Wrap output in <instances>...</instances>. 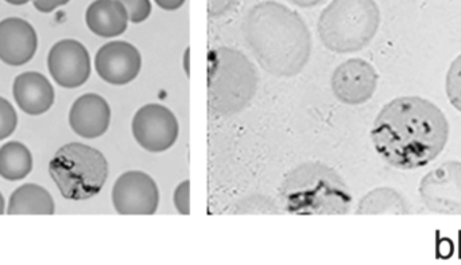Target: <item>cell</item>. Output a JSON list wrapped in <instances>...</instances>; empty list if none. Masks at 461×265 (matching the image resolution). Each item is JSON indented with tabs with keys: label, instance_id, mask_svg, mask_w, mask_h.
Here are the masks:
<instances>
[{
	"label": "cell",
	"instance_id": "21",
	"mask_svg": "<svg viewBox=\"0 0 461 265\" xmlns=\"http://www.w3.org/2000/svg\"><path fill=\"white\" fill-rule=\"evenodd\" d=\"M18 126V115L10 102L0 97V140L7 139Z\"/></svg>",
	"mask_w": 461,
	"mask_h": 265
},
{
	"label": "cell",
	"instance_id": "13",
	"mask_svg": "<svg viewBox=\"0 0 461 265\" xmlns=\"http://www.w3.org/2000/svg\"><path fill=\"white\" fill-rule=\"evenodd\" d=\"M34 27L21 18L0 22V59L10 66H22L32 61L37 51Z\"/></svg>",
	"mask_w": 461,
	"mask_h": 265
},
{
	"label": "cell",
	"instance_id": "2",
	"mask_svg": "<svg viewBox=\"0 0 461 265\" xmlns=\"http://www.w3.org/2000/svg\"><path fill=\"white\" fill-rule=\"evenodd\" d=\"M243 32L260 66L276 77H294L308 64L311 31L297 13L279 3L254 5L244 19Z\"/></svg>",
	"mask_w": 461,
	"mask_h": 265
},
{
	"label": "cell",
	"instance_id": "27",
	"mask_svg": "<svg viewBox=\"0 0 461 265\" xmlns=\"http://www.w3.org/2000/svg\"><path fill=\"white\" fill-rule=\"evenodd\" d=\"M293 4L298 5V7H314V5L321 4L324 0H289Z\"/></svg>",
	"mask_w": 461,
	"mask_h": 265
},
{
	"label": "cell",
	"instance_id": "28",
	"mask_svg": "<svg viewBox=\"0 0 461 265\" xmlns=\"http://www.w3.org/2000/svg\"><path fill=\"white\" fill-rule=\"evenodd\" d=\"M5 2L10 3V4L14 5H22L26 4V3H29L30 0H5Z\"/></svg>",
	"mask_w": 461,
	"mask_h": 265
},
{
	"label": "cell",
	"instance_id": "9",
	"mask_svg": "<svg viewBox=\"0 0 461 265\" xmlns=\"http://www.w3.org/2000/svg\"><path fill=\"white\" fill-rule=\"evenodd\" d=\"M113 204L119 215H154L159 204L158 186L146 172H124L113 185Z\"/></svg>",
	"mask_w": 461,
	"mask_h": 265
},
{
	"label": "cell",
	"instance_id": "22",
	"mask_svg": "<svg viewBox=\"0 0 461 265\" xmlns=\"http://www.w3.org/2000/svg\"><path fill=\"white\" fill-rule=\"evenodd\" d=\"M119 2L126 8L129 19L132 23H140L150 15V0H119Z\"/></svg>",
	"mask_w": 461,
	"mask_h": 265
},
{
	"label": "cell",
	"instance_id": "10",
	"mask_svg": "<svg viewBox=\"0 0 461 265\" xmlns=\"http://www.w3.org/2000/svg\"><path fill=\"white\" fill-rule=\"evenodd\" d=\"M378 88V73L370 62L352 58L336 67L332 91L339 102L347 105L367 102Z\"/></svg>",
	"mask_w": 461,
	"mask_h": 265
},
{
	"label": "cell",
	"instance_id": "24",
	"mask_svg": "<svg viewBox=\"0 0 461 265\" xmlns=\"http://www.w3.org/2000/svg\"><path fill=\"white\" fill-rule=\"evenodd\" d=\"M236 4V0H208V13L211 18L226 15Z\"/></svg>",
	"mask_w": 461,
	"mask_h": 265
},
{
	"label": "cell",
	"instance_id": "25",
	"mask_svg": "<svg viewBox=\"0 0 461 265\" xmlns=\"http://www.w3.org/2000/svg\"><path fill=\"white\" fill-rule=\"evenodd\" d=\"M69 2L70 0H34V7L41 13H48L56 10L59 5H65Z\"/></svg>",
	"mask_w": 461,
	"mask_h": 265
},
{
	"label": "cell",
	"instance_id": "8",
	"mask_svg": "<svg viewBox=\"0 0 461 265\" xmlns=\"http://www.w3.org/2000/svg\"><path fill=\"white\" fill-rule=\"evenodd\" d=\"M132 135L140 147L149 153H164L177 142V119L169 108L148 104L140 108L132 119Z\"/></svg>",
	"mask_w": 461,
	"mask_h": 265
},
{
	"label": "cell",
	"instance_id": "26",
	"mask_svg": "<svg viewBox=\"0 0 461 265\" xmlns=\"http://www.w3.org/2000/svg\"><path fill=\"white\" fill-rule=\"evenodd\" d=\"M157 4L159 7L164 8L167 11H175L178 10V8L183 7L185 0H156Z\"/></svg>",
	"mask_w": 461,
	"mask_h": 265
},
{
	"label": "cell",
	"instance_id": "12",
	"mask_svg": "<svg viewBox=\"0 0 461 265\" xmlns=\"http://www.w3.org/2000/svg\"><path fill=\"white\" fill-rule=\"evenodd\" d=\"M97 75L113 85H126L140 75L142 57L131 43L115 40L97 51L95 58Z\"/></svg>",
	"mask_w": 461,
	"mask_h": 265
},
{
	"label": "cell",
	"instance_id": "15",
	"mask_svg": "<svg viewBox=\"0 0 461 265\" xmlns=\"http://www.w3.org/2000/svg\"><path fill=\"white\" fill-rule=\"evenodd\" d=\"M14 99L27 115L38 116L48 112L54 104V88L50 81L37 72L19 75L14 81Z\"/></svg>",
	"mask_w": 461,
	"mask_h": 265
},
{
	"label": "cell",
	"instance_id": "23",
	"mask_svg": "<svg viewBox=\"0 0 461 265\" xmlns=\"http://www.w3.org/2000/svg\"><path fill=\"white\" fill-rule=\"evenodd\" d=\"M189 193H191V182H189V181L181 182L175 190L173 201H175L176 209L178 210L180 215L188 216L189 213H191V208H189Z\"/></svg>",
	"mask_w": 461,
	"mask_h": 265
},
{
	"label": "cell",
	"instance_id": "17",
	"mask_svg": "<svg viewBox=\"0 0 461 265\" xmlns=\"http://www.w3.org/2000/svg\"><path fill=\"white\" fill-rule=\"evenodd\" d=\"M54 213L53 197L46 189L35 183H26L10 197L7 215H46Z\"/></svg>",
	"mask_w": 461,
	"mask_h": 265
},
{
	"label": "cell",
	"instance_id": "6",
	"mask_svg": "<svg viewBox=\"0 0 461 265\" xmlns=\"http://www.w3.org/2000/svg\"><path fill=\"white\" fill-rule=\"evenodd\" d=\"M49 172L64 199L86 201L102 191L108 177V163L96 148L69 143L57 151Z\"/></svg>",
	"mask_w": 461,
	"mask_h": 265
},
{
	"label": "cell",
	"instance_id": "20",
	"mask_svg": "<svg viewBox=\"0 0 461 265\" xmlns=\"http://www.w3.org/2000/svg\"><path fill=\"white\" fill-rule=\"evenodd\" d=\"M446 91L452 107L461 112V54L455 58L447 73Z\"/></svg>",
	"mask_w": 461,
	"mask_h": 265
},
{
	"label": "cell",
	"instance_id": "14",
	"mask_svg": "<svg viewBox=\"0 0 461 265\" xmlns=\"http://www.w3.org/2000/svg\"><path fill=\"white\" fill-rule=\"evenodd\" d=\"M110 123V105L99 94H84L70 108L69 124L78 137L86 139L100 137L107 132Z\"/></svg>",
	"mask_w": 461,
	"mask_h": 265
},
{
	"label": "cell",
	"instance_id": "7",
	"mask_svg": "<svg viewBox=\"0 0 461 265\" xmlns=\"http://www.w3.org/2000/svg\"><path fill=\"white\" fill-rule=\"evenodd\" d=\"M419 193L429 212L461 216V162H446L430 170L422 178Z\"/></svg>",
	"mask_w": 461,
	"mask_h": 265
},
{
	"label": "cell",
	"instance_id": "4",
	"mask_svg": "<svg viewBox=\"0 0 461 265\" xmlns=\"http://www.w3.org/2000/svg\"><path fill=\"white\" fill-rule=\"evenodd\" d=\"M258 73L240 51L213 49L208 54V107L216 116L243 110L255 96Z\"/></svg>",
	"mask_w": 461,
	"mask_h": 265
},
{
	"label": "cell",
	"instance_id": "18",
	"mask_svg": "<svg viewBox=\"0 0 461 265\" xmlns=\"http://www.w3.org/2000/svg\"><path fill=\"white\" fill-rule=\"evenodd\" d=\"M409 213L411 209L405 197L392 188L374 189L363 197L357 210V215L363 216H406Z\"/></svg>",
	"mask_w": 461,
	"mask_h": 265
},
{
	"label": "cell",
	"instance_id": "19",
	"mask_svg": "<svg viewBox=\"0 0 461 265\" xmlns=\"http://www.w3.org/2000/svg\"><path fill=\"white\" fill-rule=\"evenodd\" d=\"M32 170V155L21 142H8L0 148V177L21 181Z\"/></svg>",
	"mask_w": 461,
	"mask_h": 265
},
{
	"label": "cell",
	"instance_id": "3",
	"mask_svg": "<svg viewBox=\"0 0 461 265\" xmlns=\"http://www.w3.org/2000/svg\"><path fill=\"white\" fill-rule=\"evenodd\" d=\"M281 197L286 212L297 216H343L352 204L346 182L322 163H303L292 170Z\"/></svg>",
	"mask_w": 461,
	"mask_h": 265
},
{
	"label": "cell",
	"instance_id": "5",
	"mask_svg": "<svg viewBox=\"0 0 461 265\" xmlns=\"http://www.w3.org/2000/svg\"><path fill=\"white\" fill-rule=\"evenodd\" d=\"M379 23L375 0H332L320 16L319 34L328 50L355 53L374 40Z\"/></svg>",
	"mask_w": 461,
	"mask_h": 265
},
{
	"label": "cell",
	"instance_id": "11",
	"mask_svg": "<svg viewBox=\"0 0 461 265\" xmlns=\"http://www.w3.org/2000/svg\"><path fill=\"white\" fill-rule=\"evenodd\" d=\"M48 66L53 80L62 88H78L91 75L88 50L75 40L57 42L49 51Z\"/></svg>",
	"mask_w": 461,
	"mask_h": 265
},
{
	"label": "cell",
	"instance_id": "29",
	"mask_svg": "<svg viewBox=\"0 0 461 265\" xmlns=\"http://www.w3.org/2000/svg\"><path fill=\"white\" fill-rule=\"evenodd\" d=\"M5 199H3L2 193H0V216L5 215Z\"/></svg>",
	"mask_w": 461,
	"mask_h": 265
},
{
	"label": "cell",
	"instance_id": "1",
	"mask_svg": "<svg viewBox=\"0 0 461 265\" xmlns=\"http://www.w3.org/2000/svg\"><path fill=\"white\" fill-rule=\"evenodd\" d=\"M371 139L378 155L398 170L435 161L449 139V123L438 105L417 96L387 102L374 121Z\"/></svg>",
	"mask_w": 461,
	"mask_h": 265
},
{
	"label": "cell",
	"instance_id": "16",
	"mask_svg": "<svg viewBox=\"0 0 461 265\" xmlns=\"http://www.w3.org/2000/svg\"><path fill=\"white\" fill-rule=\"evenodd\" d=\"M86 26L103 38L123 34L129 24V13L119 0H96L86 13Z\"/></svg>",
	"mask_w": 461,
	"mask_h": 265
}]
</instances>
